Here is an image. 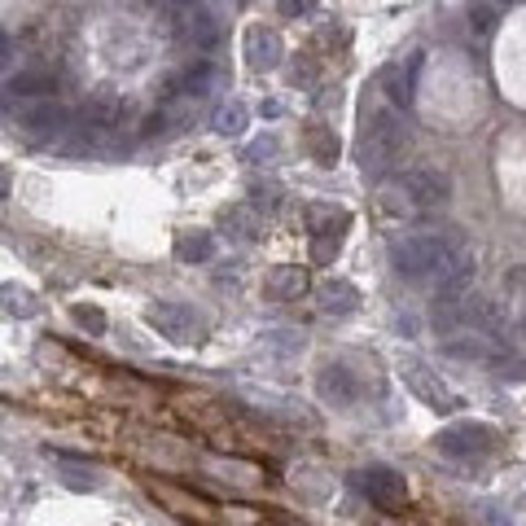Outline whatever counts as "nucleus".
Listing matches in <instances>:
<instances>
[{
    "label": "nucleus",
    "mask_w": 526,
    "mask_h": 526,
    "mask_svg": "<svg viewBox=\"0 0 526 526\" xmlns=\"http://www.w3.org/2000/svg\"><path fill=\"white\" fill-rule=\"evenodd\" d=\"M79 119H84V128H114L123 119V101L114 93H93L79 110Z\"/></svg>",
    "instance_id": "nucleus-14"
},
{
    "label": "nucleus",
    "mask_w": 526,
    "mask_h": 526,
    "mask_svg": "<svg viewBox=\"0 0 526 526\" xmlns=\"http://www.w3.org/2000/svg\"><path fill=\"white\" fill-rule=\"evenodd\" d=\"M342 233L347 228H320V233H312V263H334L338 255H342Z\"/></svg>",
    "instance_id": "nucleus-19"
},
{
    "label": "nucleus",
    "mask_w": 526,
    "mask_h": 526,
    "mask_svg": "<svg viewBox=\"0 0 526 526\" xmlns=\"http://www.w3.org/2000/svg\"><path fill=\"white\" fill-rule=\"evenodd\" d=\"M399 377H404L408 391H413L426 408H434V413H456V408H461V399H456L452 386L443 382V377L434 373V369H426L421 360H413V356L399 360Z\"/></svg>",
    "instance_id": "nucleus-3"
},
{
    "label": "nucleus",
    "mask_w": 526,
    "mask_h": 526,
    "mask_svg": "<svg viewBox=\"0 0 526 526\" xmlns=\"http://www.w3.org/2000/svg\"><path fill=\"white\" fill-rule=\"evenodd\" d=\"M66 483H71V487H79V491H93L97 487V474L93 470H84V465H71V470H66Z\"/></svg>",
    "instance_id": "nucleus-27"
},
{
    "label": "nucleus",
    "mask_w": 526,
    "mask_h": 526,
    "mask_svg": "<svg viewBox=\"0 0 526 526\" xmlns=\"http://www.w3.org/2000/svg\"><path fill=\"white\" fill-rule=\"evenodd\" d=\"M452 202V176L439 167H413L399 176V185L386 189V207L395 215H430Z\"/></svg>",
    "instance_id": "nucleus-2"
},
{
    "label": "nucleus",
    "mask_w": 526,
    "mask_h": 526,
    "mask_svg": "<svg viewBox=\"0 0 526 526\" xmlns=\"http://www.w3.org/2000/svg\"><path fill=\"white\" fill-rule=\"evenodd\" d=\"M71 320H75V325L79 329H88V334H106V329H110V320H106V312H101V307L97 303H75L71 307Z\"/></svg>",
    "instance_id": "nucleus-23"
},
{
    "label": "nucleus",
    "mask_w": 526,
    "mask_h": 526,
    "mask_svg": "<svg viewBox=\"0 0 526 526\" xmlns=\"http://www.w3.org/2000/svg\"><path fill=\"white\" fill-rule=\"evenodd\" d=\"M9 189H14V176H9V167H0V198H9Z\"/></svg>",
    "instance_id": "nucleus-30"
},
{
    "label": "nucleus",
    "mask_w": 526,
    "mask_h": 526,
    "mask_svg": "<svg viewBox=\"0 0 526 526\" xmlns=\"http://www.w3.org/2000/svg\"><path fill=\"white\" fill-rule=\"evenodd\" d=\"M356 487L382 513H404L408 509V483H404V474L399 470H391V465H369V470H360Z\"/></svg>",
    "instance_id": "nucleus-5"
},
{
    "label": "nucleus",
    "mask_w": 526,
    "mask_h": 526,
    "mask_svg": "<svg viewBox=\"0 0 526 526\" xmlns=\"http://www.w3.org/2000/svg\"><path fill=\"white\" fill-rule=\"evenodd\" d=\"M316 307L320 312H334V316H351L360 307V294L351 281H325L316 290Z\"/></svg>",
    "instance_id": "nucleus-13"
},
{
    "label": "nucleus",
    "mask_w": 526,
    "mask_h": 526,
    "mask_svg": "<svg viewBox=\"0 0 526 526\" xmlns=\"http://www.w3.org/2000/svg\"><path fill=\"white\" fill-rule=\"evenodd\" d=\"M417 66H421V53L408 57V66H382L377 71V88H382V97L391 101L395 110H408L413 106V79H417Z\"/></svg>",
    "instance_id": "nucleus-9"
},
{
    "label": "nucleus",
    "mask_w": 526,
    "mask_h": 526,
    "mask_svg": "<svg viewBox=\"0 0 526 526\" xmlns=\"http://www.w3.org/2000/svg\"><path fill=\"white\" fill-rule=\"evenodd\" d=\"M307 220H312L316 228H312V233H320V228H347L351 224V215L347 211H334V207H312V211H307Z\"/></svg>",
    "instance_id": "nucleus-26"
},
{
    "label": "nucleus",
    "mask_w": 526,
    "mask_h": 526,
    "mask_svg": "<svg viewBox=\"0 0 526 526\" xmlns=\"http://www.w3.org/2000/svg\"><path fill=\"white\" fill-rule=\"evenodd\" d=\"M443 351H448V356H461V360H487L491 342H487V334H461V338L443 342Z\"/></svg>",
    "instance_id": "nucleus-20"
},
{
    "label": "nucleus",
    "mask_w": 526,
    "mask_h": 526,
    "mask_svg": "<svg viewBox=\"0 0 526 526\" xmlns=\"http://www.w3.org/2000/svg\"><path fill=\"white\" fill-rule=\"evenodd\" d=\"M0 307H5V312H14V316H36L40 312L36 294L18 290V285H5V290H0Z\"/></svg>",
    "instance_id": "nucleus-22"
},
{
    "label": "nucleus",
    "mask_w": 526,
    "mask_h": 526,
    "mask_svg": "<svg viewBox=\"0 0 526 526\" xmlns=\"http://www.w3.org/2000/svg\"><path fill=\"white\" fill-rule=\"evenodd\" d=\"M215 132L220 136H242L246 132V106L242 101H228V106L215 110Z\"/></svg>",
    "instance_id": "nucleus-21"
},
{
    "label": "nucleus",
    "mask_w": 526,
    "mask_h": 526,
    "mask_svg": "<svg viewBox=\"0 0 526 526\" xmlns=\"http://www.w3.org/2000/svg\"><path fill=\"white\" fill-rule=\"evenodd\" d=\"M9 66V36H5V27H0V71Z\"/></svg>",
    "instance_id": "nucleus-31"
},
{
    "label": "nucleus",
    "mask_w": 526,
    "mask_h": 526,
    "mask_svg": "<svg viewBox=\"0 0 526 526\" xmlns=\"http://www.w3.org/2000/svg\"><path fill=\"white\" fill-rule=\"evenodd\" d=\"M14 128L27 136L31 145H49V141H57V136L71 128V114H66V106H57L53 97H44V101H31V106L18 110Z\"/></svg>",
    "instance_id": "nucleus-4"
},
{
    "label": "nucleus",
    "mask_w": 526,
    "mask_h": 526,
    "mask_svg": "<svg viewBox=\"0 0 526 526\" xmlns=\"http://www.w3.org/2000/svg\"><path fill=\"white\" fill-rule=\"evenodd\" d=\"M408 150V128L395 110H364L360 132V171L369 180H386Z\"/></svg>",
    "instance_id": "nucleus-1"
},
{
    "label": "nucleus",
    "mask_w": 526,
    "mask_h": 526,
    "mask_svg": "<svg viewBox=\"0 0 526 526\" xmlns=\"http://www.w3.org/2000/svg\"><path fill=\"white\" fill-rule=\"evenodd\" d=\"M277 9L285 18H303V14H312L316 9V0H277Z\"/></svg>",
    "instance_id": "nucleus-28"
},
{
    "label": "nucleus",
    "mask_w": 526,
    "mask_h": 526,
    "mask_svg": "<svg viewBox=\"0 0 526 526\" xmlns=\"http://www.w3.org/2000/svg\"><path fill=\"white\" fill-rule=\"evenodd\" d=\"M303 141H307V150H312V158L320 167H334L338 163V154H342V145H338V136L325 128V123H307V132H303Z\"/></svg>",
    "instance_id": "nucleus-17"
},
{
    "label": "nucleus",
    "mask_w": 526,
    "mask_h": 526,
    "mask_svg": "<svg viewBox=\"0 0 526 526\" xmlns=\"http://www.w3.org/2000/svg\"><path fill=\"white\" fill-rule=\"evenodd\" d=\"M307 268H299V263H277V268L263 277V294H268L272 303H294L307 294Z\"/></svg>",
    "instance_id": "nucleus-11"
},
{
    "label": "nucleus",
    "mask_w": 526,
    "mask_h": 526,
    "mask_svg": "<svg viewBox=\"0 0 526 526\" xmlns=\"http://www.w3.org/2000/svg\"><path fill=\"white\" fill-rule=\"evenodd\" d=\"M145 320H150V329H158L167 342H198V316L189 312L185 303H171V299H163V303H150L145 307Z\"/></svg>",
    "instance_id": "nucleus-7"
},
{
    "label": "nucleus",
    "mask_w": 526,
    "mask_h": 526,
    "mask_svg": "<svg viewBox=\"0 0 526 526\" xmlns=\"http://www.w3.org/2000/svg\"><path fill=\"white\" fill-rule=\"evenodd\" d=\"M285 44L272 27H246V62L250 71H277Z\"/></svg>",
    "instance_id": "nucleus-12"
},
{
    "label": "nucleus",
    "mask_w": 526,
    "mask_h": 526,
    "mask_svg": "<svg viewBox=\"0 0 526 526\" xmlns=\"http://www.w3.org/2000/svg\"><path fill=\"white\" fill-rule=\"evenodd\" d=\"M465 22H470V36L474 40H491V36H496V9H491V5H470Z\"/></svg>",
    "instance_id": "nucleus-24"
},
{
    "label": "nucleus",
    "mask_w": 526,
    "mask_h": 526,
    "mask_svg": "<svg viewBox=\"0 0 526 526\" xmlns=\"http://www.w3.org/2000/svg\"><path fill=\"white\" fill-rule=\"evenodd\" d=\"M176 259L180 263H211L215 259V237L207 228H189L176 237Z\"/></svg>",
    "instance_id": "nucleus-15"
},
{
    "label": "nucleus",
    "mask_w": 526,
    "mask_h": 526,
    "mask_svg": "<svg viewBox=\"0 0 526 526\" xmlns=\"http://www.w3.org/2000/svg\"><path fill=\"white\" fill-rule=\"evenodd\" d=\"M150 491L163 505L176 513V518H185V522H198V526H211L215 522V505L211 500H202V496H193V491L185 487H176V483H150Z\"/></svg>",
    "instance_id": "nucleus-8"
},
{
    "label": "nucleus",
    "mask_w": 526,
    "mask_h": 526,
    "mask_svg": "<svg viewBox=\"0 0 526 526\" xmlns=\"http://www.w3.org/2000/svg\"><path fill=\"white\" fill-rule=\"evenodd\" d=\"M224 228H228V237H237V242H255L263 220H259L255 207H233V211L224 215Z\"/></svg>",
    "instance_id": "nucleus-18"
},
{
    "label": "nucleus",
    "mask_w": 526,
    "mask_h": 526,
    "mask_svg": "<svg viewBox=\"0 0 526 526\" xmlns=\"http://www.w3.org/2000/svg\"><path fill=\"white\" fill-rule=\"evenodd\" d=\"M439 452L452 456V461H474V456H483L496 448V430L483 426V421H456V426L439 430Z\"/></svg>",
    "instance_id": "nucleus-6"
},
{
    "label": "nucleus",
    "mask_w": 526,
    "mask_h": 526,
    "mask_svg": "<svg viewBox=\"0 0 526 526\" xmlns=\"http://www.w3.org/2000/svg\"><path fill=\"white\" fill-rule=\"evenodd\" d=\"M316 391H320V399H325V404L347 408V404H356L360 386H356V377H351L347 364L329 360V364H320V373H316Z\"/></svg>",
    "instance_id": "nucleus-10"
},
{
    "label": "nucleus",
    "mask_w": 526,
    "mask_h": 526,
    "mask_svg": "<svg viewBox=\"0 0 526 526\" xmlns=\"http://www.w3.org/2000/svg\"><path fill=\"white\" fill-rule=\"evenodd\" d=\"M53 88H57V79L44 71H22L9 79V97H18V101H44V97H53Z\"/></svg>",
    "instance_id": "nucleus-16"
},
{
    "label": "nucleus",
    "mask_w": 526,
    "mask_h": 526,
    "mask_svg": "<svg viewBox=\"0 0 526 526\" xmlns=\"http://www.w3.org/2000/svg\"><path fill=\"white\" fill-rule=\"evenodd\" d=\"M167 5H176L180 14H185V9H193V0H167Z\"/></svg>",
    "instance_id": "nucleus-32"
},
{
    "label": "nucleus",
    "mask_w": 526,
    "mask_h": 526,
    "mask_svg": "<svg viewBox=\"0 0 526 526\" xmlns=\"http://www.w3.org/2000/svg\"><path fill=\"white\" fill-rule=\"evenodd\" d=\"M268 154H277V141H272V136H263V141L250 145V158H255V163H268Z\"/></svg>",
    "instance_id": "nucleus-29"
},
{
    "label": "nucleus",
    "mask_w": 526,
    "mask_h": 526,
    "mask_svg": "<svg viewBox=\"0 0 526 526\" xmlns=\"http://www.w3.org/2000/svg\"><path fill=\"white\" fill-rule=\"evenodd\" d=\"M215 84H220V71H215V66H207V62L193 66V71L185 75V93H189V97H207Z\"/></svg>",
    "instance_id": "nucleus-25"
}]
</instances>
